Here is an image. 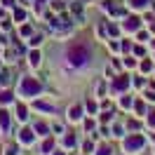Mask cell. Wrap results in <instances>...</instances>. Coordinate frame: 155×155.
<instances>
[{"mask_svg":"<svg viewBox=\"0 0 155 155\" xmlns=\"http://www.w3.org/2000/svg\"><path fill=\"white\" fill-rule=\"evenodd\" d=\"M28 59H31V64H33V66H38V64H40V52H38V49H33V52L28 54Z\"/></svg>","mask_w":155,"mask_h":155,"instance_id":"8fae6325","label":"cell"},{"mask_svg":"<svg viewBox=\"0 0 155 155\" xmlns=\"http://www.w3.org/2000/svg\"><path fill=\"white\" fill-rule=\"evenodd\" d=\"M35 132H40V134H47V125H45V122H35Z\"/></svg>","mask_w":155,"mask_h":155,"instance_id":"2e32d148","label":"cell"},{"mask_svg":"<svg viewBox=\"0 0 155 155\" xmlns=\"http://www.w3.org/2000/svg\"><path fill=\"white\" fill-rule=\"evenodd\" d=\"M0 125H2V132L10 129V113L7 110H0Z\"/></svg>","mask_w":155,"mask_h":155,"instance_id":"ba28073f","label":"cell"},{"mask_svg":"<svg viewBox=\"0 0 155 155\" xmlns=\"http://www.w3.org/2000/svg\"><path fill=\"white\" fill-rule=\"evenodd\" d=\"M40 42H42V35H40V33H35V35L31 38V45H33V47H38Z\"/></svg>","mask_w":155,"mask_h":155,"instance_id":"e0dca14e","label":"cell"},{"mask_svg":"<svg viewBox=\"0 0 155 155\" xmlns=\"http://www.w3.org/2000/svg\"><path fill=\"white\" fill-rule=\"evenodd\" d=\"M120 104H122V108H129V106H132V99H129V97H122Z\"/></svg>","mask_w":155,"mask_h":155,"instance_id":"603a6c76","label":"cell"},{"mask_svg":"<svg viewBox=\"0 0 155 155\" xmlns=\"http://www.w3.org/2000/svg\"><path fill=\"white\" fill-rule=\"evenodd\" d=\"M19 153V148H17V146L12 143V146H7V155H17Z\"/></svg>","mask_w":155,"mask_h":155,"instance_id":"7402d4cb","label":"cell"},{"mask_svg":"<svg viewBox=\"0 0 155 155\" xmlns=\"http://www.w3.org/2000/svg\"><path fill=\"white\" fill-rule=\"evenodd\" d=\"M87 108L92 110V113H94V110H97V104H94V101H87Z\"/></svg>","mask_w":155,"mask_h":155,"instance_id":"d4e9b609","label":"cell"},{"mask_svg":"<svg viewBox=\"0 0 155 155\" xmlns=\"http://www.w3.org/2000/svg\"><path fill=\"white\" fill-rule=\"evenodd\" d=\"M17 117H19V120H26V117H28V115H26V108H24V106L17 108Z\"/></svg>","mask_w":155,"mask_h":155,"instance_id":"ac0fdd59","label":"cell"},{"mask_svg":"<svg viewBox=\"0 0 155 155\" xmlns=\"http://www.w3.org/2000/svg\"><path fill=\"white\" fill-rule=\"evenodd\" d=\"M52 148H54V141H52V139H47V141L42 143V153H49Z\"/></svg>","mask_w":155,"mask_h":155,"instance_id":"9a60e30c","label":"cell"},{"mask_svg":"<svg viewBox=\"0 0 155 155\" xmlns=\"http://www.w3.org/2000/svg\"><path fill=\"white\" fill-rule=\"evenodd\" d=\"M148 2H150V0H129V5H132V7H136V10H141V7H146Z\"/></svg>","mask_w":155,"mask_h":155,"instance_id":"4fadbf2b","label":"cell"},{"mask_svg":"<svg viewBox=\"0 0 155 155\" xmlns=\"http://www.w3.org/2000/svg\"><path fill=\"white\" fill-rule=\"evenodd\" d=\"M10 82H12V73H10V71H2V73H0V85L7 87Z\"/></svg>","mask_w":155,"mask_h":155,"instance_id":"9c48e42d","label":"cell"},{"mask_svg":"<svg viewBox=\"0 0 155 155\" xmlns=\"http://www.w3.org/2000/svg\"><path fill=\"white\" fill-rule=\"evenodd\" d=\"M150 68H153V64H150V61H143V64H141V71H146V73H148Z\"/></svg>","mask_w":155,"mask_h":155,"instance_id":"cb8c5ba5","label":"cell"},{"mask_svg":"<svg viewBox=\"0 0 155 155\" xmlns=\"http://www.w3.org/2000/svg\"><path fill=\"white\" fill-rule=\"evenodd\" d=\"M19 134H21V141H24V143H33V132H31V129H21Z\"/></svg>","mask_w":155,"mask_h":155,"instance_id":"30bf717a","label":"cell"},{"mask_svg":"<svg viewBox=\"0 0 155 155\" xmlns=\"http://www.w3.org/2000/svg\"><path fill=\"white\" fill-rule=\"evenodd\" d=\"M127 87H129V78L120 75V78L113 80V89H115V92H122V89H127Z\"/></svg>","mask_w":155,"mask_h":155,"instance_id":"8992f818","label":"cell"},{"mask_svg":"<svg viewBox=\"0 0 155 155\" xmlns=\"http://www.w3.org/2000/svg\"><path fill=\"white\" fill-rule=\"evenodd\" d=\"M54 155H64V153H54Z\"/></svg>","mask_w":155,"mask_h":155,"instance_id":"4316f807","label":"cell"},{"mask_svg":"<svg viewBox=\"0 0 155 155\" xmlns=\"http://www.w3.org/2000/svg\"><path fill=\"white\" fill-rule=\"evenodd\" d=\"M40 89L42 87H40V82L35 80V78H24L21 85H19V94L21 97H35Z\"/></svg>","mask_w":155,"mask_h":155,"instance_id":"7a4b0ae2","label":"cell"},{"mask_svg":"<svg viewBox=\"0 0 155 155\" xmlns=\"http://www.w3.org/2000/svg\"><path fill=\"white\" fill-rule=\"evenodd\" d=\"M24 17H26V12H24V10H14V19H17V21H24Z\"/></svg>","mask_w":155,"mask_h":155,"instance_id":"d6986e66","label":"cell"},{"mask_svg":"<svg viewBox=\"0 0 155 155\" xmlns=\"http://www.w3.org/2000/svg\"><path fill=\"white\" fill-rule=\"evenodd\" d=\"M106 12L113 14V17H122V14H125V7L117 5V2H106Z\"/></svg>","mask_w":155,"mask_h":155,"instance_id":"277c9868","label":"cell"},{"mask_svg":"<svg viewBox=\"0 0 155 155\" xmlns=\"http://www.w3.org/2000/svg\"><path fill=\"white\" fill-rule=\"evenodd\" d=\"M35 108H40V110H49V113L54 110V106H52V104H45V101H35Z\"/></svg>","mask_w":155,"mask_h":155,"instance_id":"7c38bea8","label":"cell"},{"mask_svg":"<svg viewBox=\"0 0 155 155\" xmlns=\"http://www.w3.org/2000/svg\"><path fill=\"white\" fill-rule=\"evenodd\" d=\"M146 139L141 134H129V139H125V150L127 153H134V150H139V148H143Z\"/></svg>","mask_w":155,"mask_h":155,"instance_id":"3957f363","label":"cell"},{"mask_svg":"<svg viewBox=\"0 0 155 155\" xmlns=\"http://www.w3.org/2000/svg\"><path fill=\"white\" fill-rule=\"evenodd\" d=\"M66 59H68V64L75 66V68L85 66L89 59H92V47H89V42H87V40H78V42H73V45L68 47V52H66Z\"/></svg>","mask_w":155,"mask_h":155,"instance_id":"6da1fadb","label":"cell"},{"mask_svg":"<svg viewBox=\"0 0 155 155\" xmlns=\"http://www.w3.org/2000/svg\"><path fill=\"white\" fill-rule=\"evenodd\" d=\"M139 26H141V19H139V17H129V19L125 21V31H129V33L139 31Z\"/></svg>","mask_w":155,"mask_h":155,"instance_id":"52a82bcc","label":"cell"},{"mask_svg":"<svg viewBox=\"0 0 155 155\" xmlns=\"http://www.w3.org/2000/svg\"><path fill=\"white\" fill-rule=\"evenodd\" d=\"M148 125L155 127V113H150V115H148Z\"/></svg>","mask_w":155,"mask_h":155,"instance_id":"484cf974","label":"cell"},{"mask_svg":"<svg viewBox=\"0 0 155 155\" xmlns=\"http://www.w3.org/2000/svg\"><path fill=\"white\" fill-rule=\"evenodd\" d=\"M12 101V92H0V104H10Z\"/></svg>","mask_w":155,"mask_h":155,"instance_id":"5bb4252c","label":"cell"},{"mask_svg":"<svg viewBox=\"0 0 155 155\" xmlns=\"http://www.w3.org/2000/svg\"><path fill=\"white\" fill-rule=\"evenodd\" d=\"M64 143H66V148H71V146H75V136H66V141H64Z\"/></svg>","mask_w":155,"mask_h":155,"instance_id":"44dd1931","label":"cell"},{"mask_svg":"<svg viewBox=\"0 0 155 155\" xmlns=\"http://www.w3.org/2000/svg\"><path fill=\"white\" fill-rule=\"evenodd\" d=\"M80 117H82V106H80V104H75V106L68 108V120H71V122H75V120H80Z\"/></svg>","mask_w":155,"mask_h":155,"instance_id":"5b68a950","label":"cell"},{"mask_svg":"<svg viewBox=\"0 0 155 155\" xmlns=\"http://www.w3.org/2000/svg\"><path fill=\"white\" fill-rule=\"evenodd\" d=\"M110 153H113V150H110L108 146H101V148H99V153H97V155H110Z\"/></svg>","mask_w":155,"mask_h":155,"instance_id":"ffe728a7","label":"cell"}]
</instances>
